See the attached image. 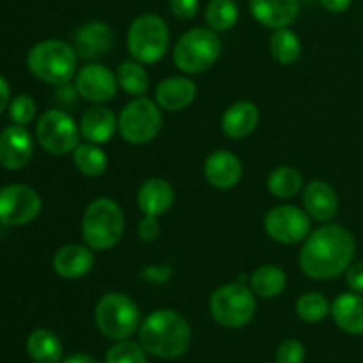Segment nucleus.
I'll return each mask as SVG.
<instances>
[{
	"mask_svg": "<svg viewBox=\"0 0 363 363\" xmlns=\"http://www.w3.org/2000/svg\"><path fill=\"white\" fill-rule=\"evenodd\" d=\"M117 130V117L106 106H92L82 116L80 133L92 144H105Z\"/></svg>",
	"mask_w": 363,
	"mask_h": 363,
	"instance_id": "b1692460",
	"label": "nucleus"
},
{
	"mask_svg": "<svg viewBox=\"0 0 363 363\" xmlns=\"http://www.w3.org/2000/svg\"><path fill=\"white\" fill-rule=\"evenodd\" d=\"M321 4L326 11H330L333 14H339L346 13L351 7V4H353V0H321Z\"/></svg>",
	"mask_w": 363,
	"mask_h": 363,
	"instance_id": "ea45409f",
	"label": "nucleus"
},
{
	"mask_svg": "<svg viewBox=\"0 0 363 363\" xmlns=\"http://www.w3.org/2000/svg\"><path fill=\"white\" fill-rule=\"evenodd\" d=\"M286 273L279 266H261L250 277V289L261 298H275L286 289Z\"/></svg>",
	"mask_w": 363,
	"mask_h": 363,
	"instance_id": "a878e982",
	"label": "nucleus"
},
{
	"mask_svg": "<svg viewBox=\"0 0 363 363\" xmlns=\"http://www.w3.org/2000/svg\"><path fill=\"white\" fill-rule=\"evenodd\" d=\"M264 230L277 243L296 245L311 234V218L294 206H279L266 215Z\"/></svg>",
	"mask_w": 363,
	"mask_h": 363,
	"instance_id": "f8f14e48",
	"label": "nucleus"
},
{
	"mask_svg": "<svg viewBox=\"0 0 363 363\" xmlns=\"http://www.w3.org/2000/svg\"><path fill=\"white\" fill-rule=\"evenodd\" d=\"M94 266V250L82 245H66L53 255V269L67 280L87 275Z\"/></svg>",
	"mask_w": 363,
	"mask_h": 363,
	"instance_id": "a211bd4d",
	"label": "nucleus"
},
{
	"mask_svg": "<svg viewBox=\"0 0 363 363\" xmlns=\"http://www.w3.org/2000/svg\"><path fill=\"white\" fill-rule=\"evenodd\" d=\"M9 98H11L9 84L6 82V78L0 77V113L9 106Z\"/></svg>",
	"mask_w": 363,
	"mask_h": 363,
	"instance_id": "a19ab883",
	"label": "nucleus"
},
{
	"mask_svg": "<svg viewBox=\"0 0 363 363\" xmlns=\"http://www.w3.org/2000/svg\"><path fill=\"white\" fill-rule=\"evenodd\" d=\"M27 351L35 363H57L62 357V344L55 333L39 328L28 335Z\"/></svg>",
	"mask_w": 363,
	"mask_h": 363,
	"instance_id": "393cba45",
	"label": "nucleus"
},
{
	"mask_svg": "<svg viewBox=\"0 0 363 363\" xmlns=\"http://www.w3.org/2000/svg\"><path fill=\"white\" fill-rule=\"evenodd\" d=\"M117 77L103 64H87L82 67L74 78L78 96L87 101L101 105L116 98Z\"/></svg>",
	"mask_w": 363,
	"mask_h": 363,
	"instance_id": "ddd939ff",
	"label": "nucleus"
},
{
	"mask_svg": "<svg viewBox=\"0 0 363 363\" xmlns=\"http://www.w3.org/2000/svg\"><path fill=\"white\" fill-rule=\"evenodd\" d=\"M64 363H98V362H96L92 357H89V354L80 353V354H73V357H69Z\"/></svg>",
	"mask_w": 363,
	"mask_h": 363,
	"instance_id": "79ce46f5",
	"label": "nucleus"
},
{
	"mask_svg": "<svg viewBox=\"0 0 363 363\" xmlns=\"http://www.w3.org/2000/svg\"><path fill=\"white\" fill-rule=\"evenodd\" d=\"M106 363H147L145 362L144 347L135 342L121 340L106 353Z\"/></svg>",
	"mask_w": 363,
	"mask_h": 363,
	"instance_id": "473e14b6",
	"label": "nucleus"
},
{
	"mask_svg": "<svg viewBox=\"0 0 363 363\" xmlns=\"http://www.w3.org/2000/svg\"><path fill=\"white\" fill-rule=\"evenodd\" d=\"M172 277V269L169 266H149L144 269V279L151 284H165Z\"/></svg>",
	"mask_w": 363,
	"mask_h": 363,
	"instance_id": "58836bf2",
	"label": "nucleus"
},
{
	"mask_svg": "<svg viewBox=\"0 0 363 363\" xmlns=\"http://www.w3.org/2000/svg\"><path fill=\"white\" fill-rule=\"evenodd\" d=\"M303 206L308 216L318 222H330L337 215L339 209V199L332 184L326 181L315 179L307 184L303 191Z\"/></svg>",
	"mask_w": 363,
	"mask_h": 363,
	"instance_id": "6ab92c4d",
	"label": "nucleus"
},
{
	"mask_svg": "<svg viewBox=\"0 0 363 363\" xmlns=\"http://www.w3.org/2000/svg\"><path fill=\"white\" fill-rule=\"evenodd\" d=\"M330 311H332V305L319 293H305L296 301L298 315L307 323L323 321Z\"/></svg>",
	"mask_w": 363,
	"mask_h": 363,
	"instance_id": "2f4dec72",
	"label": "nucleus"
},
{
	"mask_svg": "<svg viewBox=\"0 0 363 363\" xmlns=\"http://www.w3.org/2000/svg\"><path fill=\"white\" fill-rule=\"evenodd\" d=\"M170 11L179 20H191L199 11V0H170Z\"/></svg>",
	"mask_w": 363,
	"mask_h": 363,
	"instance_id": "e433bc0d",
	"label": "nucleus"
},
{
	"mask_svg": "<svg viewBox=\"0 0 363 363\" xmlns=\"http://www.w3.org/2000/svg\"><path fill=\"white\" fill-rule=\"evenodd\" d=\"M259 124V108L250 101H238L225 110L222 117V131L229 138L240 140L248 137Z\"/></svg>",
	"mask_w": 363,
	"mask_h": 363,
	"instance_id": "4be33fe9",
	"label": "nucleus"
},
{
	"mask_svg": "<svg viewBox=\"0 0 363 363\" xmlns=\"http://www.w3.org/2000/svg\"><path fill=\"white\" fill-rule=\"evenodd\" d=\"M117 84L131 96H144L149 89V74L140 62L128 60L117 67Z\"/></svg>",
	"mask_w": 363,
	"mask_h": 363,
	"instance_id": "c756f323",
	"label": "nucleus"
},
{
	"mask_svg": "<svg viewBox=\"0 0 363 363\" xmlns=\"http://www.w3.org/2000/svg\"><path fill=\"white\" fill-rule=\"evenodd\" d=\"M204 174L209 184H213L218 190H230L236 186L243 176V167H241L240 158L229 151L211 152L206 158L204 163Z\"/></svg>",
	"mask_w": 363,
	"mask_h": 363,
	"instance_id": "dca6fc26",
	"label": "nucleus"
},
{
	"mask_svg": "<svg viewBox=\"0 0 363 363\" xmlns=\"http://www.w3.org/2000/svg\"><path fill=\"white\" fill-rule=\"evenodd\" d=\"M250 13L268 28H286L300 13L298 0H250Z\"/></svg>",
	"mask_w": 363,
	"mask_h": 363,
	"instance_id": "f3484780",
	"label": "nucleus"
},
{
	"mask_svg": "<svg viewBox=\"0 0 363 363\" xmlns=\"http://www.w3.org/2000/svg\"><path fill=\"white\" fill-rule=\"evenodd\" d=\"M124 233L123 209L112 199H96L82 218V236L85 245L96 252L116 247Z\"/></svg>",
	"mask_w": 363,
	"mask_h": 363,
	"instance_id": "20e7f679",
	"label": "nucleus"
},
{
	"mask_svg": "<svg viewBox=\"0 0 363 363\" xmlns=\"http://www.w3.org/2000/svg\"><path fill=\"white\" fill-rule=\"evenodd\" d=\"M303 186V177L293 167H279L268 177V190L279 199H291Z\"/></svg>",
	"mask_w": 363,
	"mask_h": 363,
	"instance_id": "7c9ffc66",
	"label": "nucleus"
},
{
	"mask_svg": "<svg viewBox=\"0 0 363 363\" xmlns=\"http://www.w3.org/2000/svg\"><path fill=\"white\" fill-rule=\"evenodd\" d=\"M41 197L27 184H9L0 190V223L21 227L38 218L41 213Z\"/></svg>",
	"mask_w": 363,
	"mask_h": 363,
	"instance_id": "9b49d317",
	"label": "nucleus"
},
{
	"mask_svg": "<svg viewBox=\"0 0 363 363\" xmlns=\"http://www.w3.org/2000/svg\"><path fill=\"white\" fill-rule=\"evenodd\" d=\"M78 55L60 39H45L30 48L27 66L30 73L50 85L67 84L77 74Z\"/></svg>",
	"mask_w": 363,
	"mask_h": 363,
	"instance_id": "7ed1b4c3",
	"label": "nucleus"
},
{
	"mask_svg": "<svg viewBox=\"0 0 363 363\" xmlns=\"http://www.w3.org/2000/svg\"><path fill=\"white\" fill-rule=\"evenodd\" d=\"M162 234V227L158 223V216L145 215L138 223V236L144 241H156Z\"/></svg>",
	"mask_w": 363,
	"mask_h": 363,
	"instance_id": "c9c22d12",
	"label": "nucleus"
},
{
	"mask_svg": "<svg viewBox=\"0 0 363 363\" xmlns=\"http://www.w3.org/2000/svg\"><path fill=\"white\" fill-rule=\"evenodd\" d=\"M197 96V85L186 77L165 78L156 87V103L160 108L179 112L190 106Z\"/></svg>",
	"mask_w": 363,
	"mask_h": 363,
	"instance_id": "aec40b11",
	"label": "nucleus"
},
{
	"mask_svg": "<svg viewBox=\"0 0 363 363\" xmlns=\"http://www.w3.org/2000/svg\"><path fill=\"white\" fill-rule=\"evenodd\" d=\"M332 315L335 325L351 335H363V296L344 293L332 303Z\"/></svg>",
	"mask_w": 363,
	"mask_h": 363,
	"instance_id": "5701e85b",
	"label": "nucleus"
},
{
	"mask_svg": "<svg viewBox=\"0 0 363 363\" xmlns=\"http://www.w3.org/2000/svg\"><path fill=\"white\" fill-rule=\"evenodd\" d=\"M162 124L163 117L158 103L144 98V96H138L123 108L119 119H117V130L126 142L142 145L149 144L158 137Z\"/></svg>",
	"mask_w": 363,
	"mask_h": 363,
	"instance_id": "6e6552de",
	"label": "nucleus"
},
{
	"mask_svg": "<svg viewBox=\"0 0 363 363\" xmlns=\"http://www.w3.org/2000/svg\"><path fill=\"white\" fill-rule=\"evenodd\" d=\"M99 332L113 340H126L140 326L137 303L123 293H106L94 311Z\"/></svg>",
	"mask_w": 363,
	"mask_h": 363,
	"instance_id": "0eeeda50",
	"label": "nucleus"
},
{
	"mask_svg": "<svg viewBox=\"0 0 363 363\" xmlns=\"http://www.w3.org/2000/svg\"><path fill=\"white\" fill-rule=\"evenodd\" d=\"M137 204L144 215H165L174 204V188L162 177H151L138 190Z\"/></svg>",
	"mask_w": 363,
	"mask_h": 363,
	"instance_id": "412c9836",
	"label": "nucleus"
},
{
	"mask_svg": "<svg viewBox=\"0 0 363 363\" xmlns=\"http://www.w3.org/2000/svg\"><path fill=\"white\" fill-rule=\"evenodd\" d=\"M191 342L190 325L174 311H156L140 325V344L158 358H177Z\"/></svg>",
	"mask_w": 363,
	"mask_h": 363,
	"instance_id": "f03ea898",
	"label": "nucleus"
},
{
	"mask_svg": "<svg viewBox=\"0 0 363 363\" xmlns=\"http://www.w3.org/2000/svg\"><path fill=\"white\" fill-rule=\"evenodd\" d=\"M213 319L225 328H241L255 314L254 291L245 284H227L218 287L209 300Z\"/></svg>",
	"mask_w": 363,
	"mask_h": 363,
	"instance_id": "1a4fd4ad",
	"label": "nucleus"
},
{
	"mask_svg": "<svg viewBox=\"0 0 363 363\" xmlns=\"http://www.w3.org/2000/svg\"><path fill=\"white\" fill-rule=\"evenodd\" d=\"M277 363H303L305 347L298 340L289 339L282 342L277 350Z\"/></svg>",
	"mask_w": 363,
	"mask_h": 363,
	"instance_id": "f704fd0d",
	"label": "nucleus"
},
{
	"mask_svg": "<svg viewBox=\"0 0 363 363\" xmlns=\"http://www.w3.org/2000/svg\"><path fill=\"white\" fill-rule=\"evenodd\" d=\"M354 238L340 225L326 223L308 234L300 252V268L314 280H330L347 272L354 259Z\"/></svg>",
	"mask_w": 363,
	"mask_h": 363,
	"instance_id": "f257e3e1",
	"label": "nucleus"
},
{
	"mask_svg": "<svg viewBox=\"0 0 363 363\" xmlns=\"http://www.w3.org/2000/svg\"><path fill=\"white\" fill-rule=\"evenodd\" d=\"M222 43L211 28H191L174 46V64L183 73L197 74L208 71L218 60Z\"/></svg>",
	"mask_w": 363,
	"mask_h": 363,
	"instance_id": "39448f33",
	"label": "nucleus"
},
{
	"mask_svg": "<svg viewBox=\"0 0 363 363\" xmlns=\"http://www.w3.org/2000/svg\"><path fill=\"white\" fill-rule=\"evenodd\" d=\"M34 155V140L25 126H7L0 133V165L7 170H20Z\"/></svg>",
	"mask_w": 363,
	"mask_h": 363,
	"instance_id": "4468645a",
	"label": "nucleus"
},
{
	"mask_svg": "<svg viewBox=\"0 0 363 363\" xmlns=\"http://www.w3.org/2000/svg\"><path fill=\"white\" fill-rule=\"evenodd\" d=\"M170 32L165 20L158 14H142L135 18L128 30V50L140 64H155L169 50Z\"/></svg>",
	"mask_w": 363,
	"mask_h": 363,
	"instance_id": "423d86ee",
	"label": "nucleus"
},
{
	"mask_svg": "<svg viewBox=\"0 0 363 363\" xmlns=\"http://www.w3.org/2000/svg\"><path fill=\"white\" fill-rule=\"evenodd\" d=\"M269 52L279 64L289 66L294 64L301 55V41L296 32L291 28H277L269 39Z\"/></svg>",
	"mask_w": 363,
	"mask_h": 363,
	"instance_id": "cd10ccee",
	"label": "nucleus"
},
{
	"mask_svg": "<svg viewBox=\"0 0 363 363\" xmlns=\"http://www.w3.org/2000/svg\"><path fill=\"white\" fill-rule=\"evenodd\" d=\"M113 34L112 28L105 21H89L82 25L74 34V52L84 60H96L106 55L112 48Z\"/></svg>",
	"mask_w": 363,
	"mask_h": 363,
	"instance_id": "2eb2a0df",
	"label": "nucleus"
},
{
	"mask_svg": "<svg viewBox=\"0 0 363 363\" xmlns=\"http://www.w3.org/2000/svg\"><path fill=\"white\" fill-rule=\"evenodd\" d=\"M240 20L236 0H209L206 7V23L215 32L230 30Z\"/></svg>",
	"mask_w": 363,
	"mask_h": 363,
	"instance_id": "c85d7f7f",
	"label": "nucleus"
},
{
	"mask_svg": "<svg viewBox=\"0 0 363 363\" xmlns=\"http://www.w3.org/2000/svg\"><path fill=\"white\" fill-rule=\"evenodd\" d=\"M73 162L74 167L80 174L87 177H98L108 167V158H106L105 151L99 147L98 144H80L73 152Z\"/></svg>",
	"mask_w": 363,
	"mask_h": 363,
	"instance_id": "bb28decb",
	"label": "nucleus"
},
{
	"mask_svg": "<svg viewBox=\"0 0 363 363\" xmlns=\"http://www.w3.org/2000/svg\"><path fill=\"white\" fill-rule=\"evenodd\" d=\"M346 282L353 289V293L363 294V261L357 262V264H351L347 268Z\"/></svg>",
	"mask_w": 363,
	"mask_h": 363,
	"instance_id": "4c0bfd02",
	"label": "nucleus"
},
{
	"mask_svg": "<svg viewBox=\"0 0 363 363\" xmlns=\"http://www.w3.org/2000/svg\"><path fill=\"white\" fill-rule=\"evenodd\" d=\"M80 124L62 110H46L35 124V138L46 152L55 156L74 151L80 142Z\"/></svg>",
	"mask_w": 363,
	"mask_h": 363,
	"instance_id": "9d476101",
	"label": "nucleus"
},
{
	"mask_svg": "<svg viewBox=\"0 0 363 363\" xmlns=\"http://www.w3.org/2000/svg\"><path fill=\"white\" fill-rule=\"evenodd\" d=\"M35 101L27 94H20L9 103V117L18 126H25L35 117Z\"/></svg>",
	"mask_w": 363,
	"mask_h": 363,
	"instance_id": "72a5a7b5",
	"label": "nucleus"
}]
</instances>
